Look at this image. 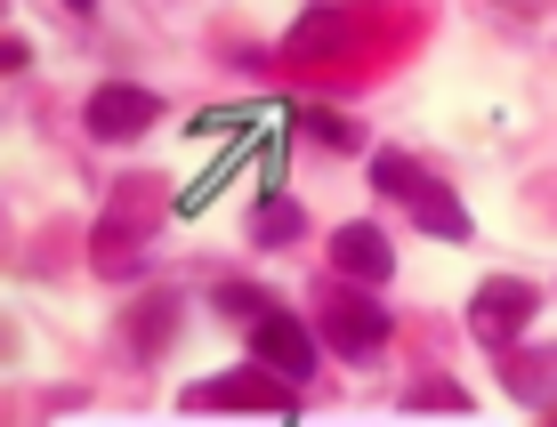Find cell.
Listing matches in <instances>:
<instances>
[{"mask_svg":"<svg viewBox=\"0 0 557 427\" xmlns=\"http://www.w3.org/2000/svg\"><path fill=\"white\" fill-rule=\"evenodd\" d=\"M251 363H267L275 379L307 387L315 379V331H307L299 315H275V306H267V315L251 323Z\"/></svg>","mask_w":557,"mask_h":427,"instance_id":"277c9868","label":"cell"},{"mask_svg":"<svg viewBox=\"0 0 557 427\" xmlns=\"http://www.w3.org/2000/svg\"><path fill=\"white\" fill-rule=\"evenodd\" d=\"M219 403H259V412H299V387L275 379L267 363H251L243 379H210V387H186V412H219Z\"/></svg>","mask_w":557,"mask_h":427,"instance_id":"8992f818","label":"cell"},{"mask_svg":"<svg viewBox=\"0 0 557 427\" xmlns=\"http://www.w3.org/2000/svg\"><path fill=\"white\" fill-rule=\"evenodd\" d=\"M153 113H162V97L138 89V81H106L98 97L82 105V129L98 146H122V138H138V129H153Z\"/></svg>","mask_w":557,"mask_h":427,"instance_id":"5b68a950","label":"cell"},{"mask_svg":"<svg viewBox=\"0 0 557 427\" xmlns=\"http://www.w3.org/2000/svg\"><path fill=\"white\" fill-rule=\"evenodd\" d=\"M405 403H412V412H469V395H460L453 379H420Z\"/></svg>","mask_w":557,"mask_h":427,"instance_id":"30bf717a","label":"cell"},{"mask_svg":"<svg viewBox=\"0 0 557 427\" xmlns=\"http://www.w3.org/2000/svg\"><path fill=\"white\" fill-rule=\"evenodd\" d=\"M315 323H323V347H339L348 363H372L380 347H388V299H363L356 275H339L332 290H323Z\"/></svg>","mask_w":557,"mask_h":427,"instance_id":"7a4b0ae2","label":"cell"},{"mask_svg":"<svg viewBox=\"0 0 557 427\" xmlns=\"http://www.w3.org/2000/svg\"><path fill=\"white\" fill-rule=\"evenodd\" d=\"M502 387L517 403H549L557 395V347H502Z\"/></svg>","mask_w":557,"mask_h":427,"instance_id":"ba28073f","label":"cell"},{"mask_svg":"<svg viewBox=\"0 0 557 427\" xmlns=\"http://www.w3.org/2000/svg\"><path fill=\"white\" fill-rule=\"evenodd\" d=\"M533 306H542V290H533L525 275H485L469 299V331L485 347H517V331L533 323Z\"/></svg>","mask_w":557,"mask_h":427,"instance_id":"3957f363","label":"cell"},{"mask_svg":"<svg viewBox=\"0 0 557 427\" xmlns=\"http://www.w3.org/2000/svg\"><path fill=\"white\" fill-rule=\"evenodd\" d=\"M332 266L339 275H356V282H388L396 275V250H388V235H380V226H339L332 235Z\"/></svg>","mask_w":557,"mask_h":427,"instance_id":"52a82bcc","label":"cell"},{"mask_svg":"<svg viewBox=\"0 0 557 427\" xmlns=\"http://www.w3.org/2000/svg\"><path fill=\"white\" fill-rule=\"evenodd\" d=\"M299 129H307L315 146H356V122H339V113H315V105L299 113Z\"/></svg>","mask_w":557,"mask_h":427,"instance_id":"8fae6325","label":"cell"},{"mask_svg":"<svg viewBox=\"0 0 557 427\" xmlns=\"http://www.w3.org/2000/svg\"><path fill=\"white\" fill-rule=\"evenodd\" d=\"M299 226H307V218H299V202H267V210H259V242H275V250H283V242H299Z\"/></svg>","mask_w":557,"mask_h":427,"instance_id":"9c48e42d","label":"cell"},{"mask_svg":"<svg viewBox=\"0 0 557 427\" xmlns=\"http://www.w3.org/2000/svg\"><path fill=\"white\" fill-rule=\"evenodd\" d=\"M170 315H178V306H170V299H153V306H146V323H138V347H162Z\"/></svg>","mask_w":557,"mask_h":427,"instance_id":"4fadbf2b","label":"cell"},{"mask_svg":"<svg viewBox=\"0 0 557 427\" xmlns=\"http://www.w3.org/2000/svg\"><path fill=\"white\" fill-rule=\"evenodd\" d=\"M259 299H267V290H251V282H219V306H226L235 323H259V315H267Z\"/></svg>","mask_w":557,"mask_h":427,"instance_id":"7c38bea8","label":"cell"},{"mask_svg":"<svg viewBox=\"0 0 557 427\" xmlns=\"http://www.w3.org/2000/svg\"><path fill=\"white\" fill-rule=\"evenodd\" d=\"M65 9H98V0H65Z\"/></svg>","mask_w":557,"mask_h":427,"instance_id":"5bb4252c","label":"cell"},{"mask_svg":"<svg viewBox=\"0 0 557 427\" xmlns=\"http://www.w3.org/2000/svg\"><path fill=\"white\" fill-rule=\"evenodd\" d=\"M372 186H380V193H396V202H405L436 242H469V210H460V202H453V186H436L429 169L412 162V153H380V162H372Z\"/></svg>","mask_w":557,"mask_h":427,"instance_id":"6da1fadb","label":"cell"}]
</instances>
